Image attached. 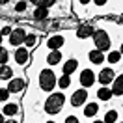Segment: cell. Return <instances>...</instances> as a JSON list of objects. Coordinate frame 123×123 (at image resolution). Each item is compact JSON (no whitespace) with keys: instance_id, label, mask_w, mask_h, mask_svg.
Listing matches in <instances>:
<instances>
[{"instance_id":"cell-13","label":"cell","mask_w":123,"mask_h":123,"mask_svg":"<svg viewBox=\"0 0 123 123\" xmlns=\"http://www.w3.org/2000/svg\"><path fill=\"white\" fill-rule=\"evenodd\" d=\"M110 92H112V95H123V75H119L117 78H114Z\"/></svg>"},{"instance_id":"cell-32","label":"cell","mask_w":123,"mask_h":123,"mask_svg":"<svg viewBox=\"0 0 123 123\" xmlns=\"http://www.w3.org/2000/svg\"><path fill=\"white\" fill-rule=\"evenodd\" d=\"M119 54H123V45H121V49H119Z\"/></svg>"},{"instance_id":"cell-4","label":"cell","mask_w":123,"mask_h":123,"mask_svg":"<svg viewBox=\"0 0 123 123\" xmlns=\"http://www.w3.org/2000/svg\"><path fill=\"white\" fill-rule=\"evenodd\" d=\"M24 37H26L24 28H15V30H11V34H9V45L19 47L21 43H24Z\"/></svg>"},{"instance_id":"cell-17","label":"cell","mask_w":123,"mask_h":123,"mask_svg":"<svg viewBox=\"0 0 123 123\" xmlns=\"http://www.w3.org/2000/svg\"><path fill=\"white\" fill-rule=\"evenodd\" d=\"M17 112H19V106H17L15 103H8V105L4 106V110H2V114H4V116H9L11 119H13V116H15Z\"/></svg>"},{"instance_id":"cell-20","label":"cell","mask_w":123,"mask_h":123,"mask_svg":"<svg viewBox=\"0 0 123 123\" xmlns=\"http://www.w3.org/2000/svg\"><path fill=\"white\" fill-rule=\"evenodd\" d=\"M47 17H49V9L37 8L36 11H34V19H36V21H43V19H47Z\"/></svg>"},{"instance_id":"cell-3","label":"cell","mask_w":123,"mask_h":123,"mask_svg":"<svg viewBox=\"0 0 123 123\" xmlns=\"http://www.w3.org/2000/svg\"><path fill=\"white\" fill-rule=\"evenodd\" d=\"M92 37H93V43L97 47V50L105 52V50L110 49V37H108V34L105 30H95Z\"/></svg>"},{"instance_id":"cell-6","label":"cell","mask_w":123,"mask_h":123,"mask_svg":"<svg viewBox=\"0 0 123 123\" xmlns=\"http://www.w3.org/2000/svg\"><path fill=\"white\" fill-rule=\"evenodd\" d=\"M114 78H116V73H114V69H110V67H106V69H103L99 73V82L103 86L112 84V82H114Z\"/></svg>"},{"instance_id":"cell-18","label":"cell","mask_w":123,"mask_h":123,"mask_svg":"<svg viewBox=\"0 0 123 123\" xmlns=\"http://www.w3.org/2000/svg\"><path fill=\"white\" fill-rule=\"evenodd\" d=\"M11 80L13 78V69L9 65H0V80Z\"/></svg>"},{"instance_id":"cell-8","label":"cell","mask_w":123,"mask_h":123,"mask_svg":"<svg viewBox=\"0 0 123 123\" xmlns=\"http://www.w3.org/2000/svg\"><path fill=\"white\" fill-rule=\"evenodd\" d=\"M6 90L9 92V95H11V93H21L24 90V80L23 78H11Z\"/></svg>"},{"instance_id":"cell-12","label":"cell","mask_w":123,"mask_h":123,"mask_svg":"<svg viewBox=\"0 0 123 123\" xmlns=\"http://www.w3.org/2000/svg\"><path fill=\"white\" fill-rule=\"evenodd\" d=\"M88 58H90V62H92V63L99 65V63H103V62H105V52H101V50H97V49H93V50H90Z\"/></svg>"},{"instance_id":"cell-35","label":"cell","mask_w":123,"mask_h":123,"mask_svg":"<svg viewBox=\"0 0 123 123\" xmlns=\"http://www.w3.org/2000/svg\"><path fill=\"white\" fill-rule=\"evenodd\" d=\"M47 123H56V121H47Z\"/></svg>"},{"instance_id":"cell-30","label":"cell","mask_w":123,"mask_h":123,"mask_svg":"<svg viewBox=\"0 0 123 123\" xmlns=\"http://www.w3.org/2000/svg\"><path fill=\"white\" fill-rule=\"evenodd\" d=\"M0 123H6V119H4V114H0Z\"/></svg>"},{"instance_id":"cell-34","label":"cell","mask_w":123,"mask_h":123,"mask_svg":"<svg viewBox=\"0 0 123 123\" xmlns=\"http://www.w3.org/2000/svg\"><path fill=\"white\" fill-rule=\"evenodd\" d=\"M0 47H2V36H0Z\"/></svg>"},{"instance_id":"cell-10","label":"cell","mask_w":123,"mask_h":123,"mask_svg":"<svg viewBox=\"0 0 123 123\" xmlns=\"http://www.w3.org/2000/svg\"><path fill=\"white\" fill-rule=\"evenodd\" d=\"M78 67V62L75 60V58H71V60H67L65 63H63V67H62V71H63V75H67V77H71L75 71H77Z\"/></svg>"},{"instance_id":"cell-23","label":"cell","mask_w":123,"mask_h":123,"mask_svg":"<svg viewBox=\"0 0 123 123\" xmlns=\"http://www.w3.org/2000/svg\"><path fill=\"white\" fill-rule=\"evenodd\" d=\"M8 60H9V52L4 49V47H0V65H6Z\"/></svg>"},{"instance_id":"cell-33","label":"cell","mask_w":123,"mask_h":123,"mask_svg":"<svg viewBox=\"0 0 123 123\" xmlns=\"http://www.w3.org/2000/svg\"><path fill=\"white\" fill-rule=\"evenodd\" d=\"M93 123H105V121H101V119H97V121H93Z\"/></svg>"},{"instance_id":"cell-11","label":"cell","mask_w":123,"mask_h":123,"mask_svg":"<svg viewBox=\"0 0 123 123\" xmlns=\"http://www.w3.org/2000/svg\"><path fill=\"white\" fill-rule=\"evenodd\" d=\"M93 26H90V24H82V26H78V30H77V37L80 39H86V37H90V36H93Z\"/></svg>"},{"instance_id":"cell-2","label":"cell","mask_w":123,"mask_h":123,"mask_svg":"<svg viewBox=\"0 0 123 123\" xmlns=\"http://www.w3.org/2000/svg\"><path fill=\"white\" fill-rule=\"evenodd\" d=\"M54 86H56V75H54V71L43 69L39 73V88L43 92H50Z\"/></svg>"},{"instance_id":"cell-9","label":"cell","mask_w":123,"mask_h":123,"mask_svg":"<svg viewBox=\"0 0 123 123\" xmlns=\"http://www.w3.org/2000/svg\"><path fill=\"white\" fill-rule=\"evenodd\" d=\"M28 58H30V54H28V49H24V47H19L15 50V62L19 63V65H24L26 62H28Z\"/></svg>"},{"instance_id":"cell-15","label":"cell","mask_w":123,"mask_h":123,"mask_svg":"<svg viewBox=\"0 0 123 123\" xmlns=\"http://www.w3.org/2000/svg\"><path fill=\"white\" fill-rule=\"evenodd\" d=\"M62 56H63V54H62L60 50H52V52L47 56V63H49V65H56V63L62 62Z\"/></svg>"},{"instance_id":"cell-24","label":"cell","mask_w":123,"mask_h":123,"mask_svg":"<svg viewBox=\"0 0 123 123\" xmlns=\"http://www.w3.org/2000/svg\"><path fill=\"white\" fill-rule=\"evenodd\" d=\"M36 36H34V34H28V36H26V37H24V45H26V49H30V47H34L36 45Z\"/></svg>"},{"instance_id":"cell-25","label":"cell","mask_w":123,"mask_h":123,"mask_svg":"<svg viewBox=\"0 0 123 123\" xmlns=\"http://www.w3.org/2000/svg\"><path fill=\"white\" fill-rule=\"evenodd\" d=\"M121 60V54H119V50H112V52L108 54V62L110 63H116V62Z\"/></svg>"},{"instance_id":"cell-31","label":"cell","mask_w":123,"mask_h":123,"mask_svg":"<svg viewBox=\"0 0 123 123\" xmlns=\"http://www.w3.org/2000/svg\"><path fill=\"white\" fill-rule=\"evenodd\" d=\"M6 123H17V121H15V119H8Z\"/></svg>"},{"instance_id":"cell-7","label":"cell","mask_w":123,"mask_h":123,"mask_svg":"<svg viewBox=\"0 0 123 123\" xmlns=\"http://www.w3.org/2000/svg\"><path fill=\"white\" fill-rule=\"evenodd\" d=\"M93 82H95V75H93L92 69H84L82 73H80V84L86 88H90V86H93Z\"/></svg>"},{"instance_id":"cell-16","label":"cell","mask_w":123,"mask_h":123,"mask_svg":"<svg viewBox=\"0 0 123 123\" xmlns=\"http://www.w3.org/2000/svg\"><path fill=\"white\" fill-rule=\"evenodd\" d=\"M97 112H99V105H97V103H88L84 106V116L86 117H93Z\"/></svg>"},{"instance_id":"cell-29","label":"cell","mask_w":123,"mask_h":123,"mask_svg":"<svg viewBox=\"0 0 123 123\" xmlns=\"http://www.w3.org/2000/svg\"><path fill=\"white\" fill-rule=\"evenodd\" d=\"M9 34H11V28H9V26H4L2 32H0V36H9Z\"/></svg>"},{"instance_id":"cell-26","label":"cell","mask_w":123,"mask_h":123,"mask_svg":"<svg viewBox=\"0 0 123 123\" xmlns=\"http://www.w3.org/2000/svg\"><path fill=\"white\" fill-rule=\"evenodd\" d=\"M26 8H28V4H26V2H17V4H15V11H17V13L26 11Z\"/></svg>"},{"instance_id":"cell-28","label":"cell","mask_w":123,"mask_h":123,"mask_svg":"<svg viewBox=\"0 0 123 123\" xmlns=\"http://www.w3.org/2000/svg\"><path fill=\"white\" fill-rule=\"evenodd\" d=\"M65 123H78L77 116H67V117H65Z\"/></svg>"},{"instance_id":"cell-21","label":"cell","mask_w":123,"mask_h":123,"mask_svg":"<svg viewBox=\"0 0 123 123\" xmlns=\"http://www.w3.org/2000/svg\"><path fill=\"white\" fill-rule=\"evenodd\" d=\"M58 86H60L62 90L69 88V86H71V77H67V75H62V77L58 78Z\"/></svg>"},{"instance_id":"cell-5","label":"cell","mask_w":123,"mask_h":123,"mask_svg":"<svg viewBox=\"0 0 123 123\" xmlns=\"http://www.w3.org/2000/svg\"><path fill=\"white\" fill-rule=\"evenodd\" d=\"M86 101H88V90H77V92L71 95V105L73 106H82Z\"/></svg>"},{"instance_id":"cell-1","label":"cell","mask_w":123,"mask_h":123,"mask_svg":"<svg viewBox=\"0 0 123 123\" xmlns=\"http://www.w3.org/2000/svg\"><path fill=\"white\" fill-rule=\"evenodd\" d=\"M63 103H65V97H63V93H52L49 99L45 101V112L47 114H58L62 110V106H63Z\"/></svg>"},{"instance_id":"cell-19","label":"cell","mask_w":123,"mask_h":123,"mask_svg":"<svg viewBox=\"0 0 123 123\" xmlns=\"http://www.w3.org/2000/svg\"><path fill=\"white\" fill-rule=\"evenodd\" d=\"M97 97H99L101 101H110V97H112V92H110V88H106V86L99 88V92H97Z\"/></svg>"},{"instance_id":"cell-22","label":"cell","mask_w":123,"mask_h":123,"mask_svg":"<svg viewBox=\"0 0 123 123\" xmlns=\"http://www.w3.org/2000/svg\"><path fill=\"white\" fill-rule=\"evenodd\" d=\"M117 121V112L116 110H108L105 116V123H116Z\"/></svg>"},{"instance_id":"cell-14","label":"cell","mask_w":123,"mask_h":123,"mask_svg":"<svg viewBox=\"0 0 123 123\" xmlns=\"http://www.w3.org/2000/svg\"><path fill=\"white\" fill-rule=\"evenodd\" d=\"M47 45H49V49H52V50H60V47L63 45V37L62 36H52V37H49Z\"/></svg>"},{"instance_id":"cell-27","label":"cell","mask_w":123,"mask_h":123,"mask_svg":"<svg viewBox=\"0 0 123 123\" xmlns=\"http://www.w3.org/2000/svg\"><path fill=\"white\" fill-rule=\"evenodd\" d=\"M9 99V92L6 88H0V103H4V101Z\"/></svg>"}]
</instances>
